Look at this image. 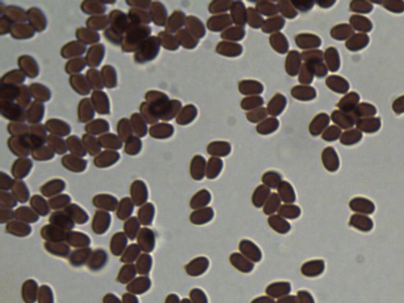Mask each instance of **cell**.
<instances>
[{
  "label": "cell",
  "mask_w": 404,
  "mask_h": 303,
  "mask_svg": "<svg viewBox=\"0 0 404 303\" xmlns=\"http://www.w3.org/2000/svg\"><path fill=\"white\" fill-rule=\"evenodd\" d=\"M212 201V195L208 189H201L192 197L189 206L192 210H197L208 207Z\"/></svg>",
  "instance_id": "7c38bea8"
},
{
  "label": "cell",
  "mask_w": 404,
  "mask_h": 303,
  "mask_svg": "<svg viewBox=\"0 0 404 303\" xmlns=\"http://www.w3.org/2000/svg\"><path fill=\"white\" fill-rule=\"evenodd\" d=\"M181 303H193L189 299H184L182 300Z\"/></svg>",
  "instance_id": "db71d44e"
},
{
  "label": "cell",
  "mask_w": 404,
  "mask_h": 303,
  "mask_svg": "<svg viewBox=\"0 0 404 303\" xmlns=\"http://www.w3.org/2000/svg\"><path fill=\"white\" fill-rule=\"evenodd\" d=\"M41 236L51 242H60L66 239V233L56 226L47 225L42 228Z\"/></svg>",
  "instance_id": "4fadbf2b"
},
{
  "label": "cell",
  "mask_w": 404,
  "mask_h": 303,
  "mask_svg": "<svg viewBox=\"0 0 404 303\" xmlns=\"http://www.w3.org/2000/svg\"><path fill=\"white\" fill-rule=\"evenodd\" d=\"M23 299L27 303H33L36 301L37 293V285L34 280H28L23 285Z\"/></svg>",
  "instance_id": "4dcf8cb0"
},
{
  "label": "cell",
  "mask_w": 404,
  "mask_h": 303,
  "mask_svg": "<svg viewBox=\"0 0 404 303\" xmlns=\"http://www.w3.org/2000/svg\"><path fill=\"white\" fill-rule=\"evenodd\" d=\"M151 287V280L149 277H139L134 279L127 287L130 292L142 294L146 292Z\"/></svg>",
  "instance_id": "4316f807"
},
{
  "label": "cell",
  "mask_w": 404,
  "mask_h": 303,
  "mask_svg": "<svg viewBox=\"0 0 404 303\" xmlns=\"http://www.w3.org/2000/svg\"><path fill=\"white\" fill-rule=\"evenodd\" d=\"M152 265H153V258L148 253L142 254L137 261V265H136L137 271L138 273L142 274V275H147L150 273Z\"/></svg>",
  "instance_id": "1f68e13d"
},
{
  "label": "cell",
  "mask_w": 404,
  "mask_h": 303,
  "mask_svg": "<svg viewBox=\"0 0 404 303\" xmlns=\"http://www.w3.org/2000/svg\"><path fill=\"white\" fill-rule=\"evenodd\" d=\"M111 223V215L108 212L97 211L94 215L93 221V230L98 235L105 233L109 228Z\"/></svg>",
  "instance_id": "9c48e42d"
},
{
  "label": "cell",
  "mask_w": 404,
  "mask_h": 303,
  "mask_svg": "<svg viewBox=\"0 0 404 303\" xmlns=\"http://www.w3.org/2000/svg\"><path fill=\"white\" fill-rule=\"evenodd\" d=\"M125 236H127L130 240H134L136 236L139 233L140 223L136 217H132L125 222L124 224Z\"/></svg>",
  "instance_id": "f35d334b"
},
{
  "label": "cell",
  "mask_w": 404,
  "mask_h": 303,
  "mask_svg": "<svg viewBox=\"0 0 404 303\" xmlns=\"http://www.w3.org/2000/svg\"><path fill=\"white\" fill-rule=\"evenodd\" d=\"M325 270V263L323 260H311L302 265L301 273L306 277L315 278L321 275Z\"/></svg>",
  "instance_id": "3957f363"
},
{
  "label": "cell",
  "mask_w": 404,
  "mask_h": 303,
  "mask_svg": "<svg viewBox=\"0 0 404 303\" xmlns=\"http://www.w3.org/2000/svg\"><path fill=\"white\" fill-rule=\"evenodd\" d=\"M45 248L52 254L61 257H66L70 251V248L67 245L60 242H46Z\"/></svg>",
  "instance_id": "d6a6232c"
},
{
  "label": "cell",
  "mask_w": 404,
  "mask_h": 303,
  "mask_svg": "<svg viewBox=\"0 0 404 303\" xmlns=\"http://www.w3.org/2000/svg\"><path fill=\"white\" fill-rule=\"evenodd\" d=\"M126 245H127V239L124 233L119 232L112 237V242H111V250L114 255H121Z\"/></svg>",
  "instance_id": "cb8c5ba5"
},
{
  "label": "cell",
  "mask_w": 404,
  "mask_h": 303,
  "mask_svg": "<svg viewBox=\"0 0 404 303\" xmlns=\"http://www.w3.org/2000/svg\"><path fill=\"white\" fill-rule=\"evenodd\" d=\"M108 255L103 249H97L96 252H94L92 257L88 262V267H90V270H100L104 267L107 262Z\"/></svg>",
  "instance_id": "44dd1931"
},
{
  "label": "cell",
  "mask_w": 404,
  "mask_h": 303,
  "mask_svg": "<svg viewBox=\"0 0 404 303\" xmlns=\"http://www.w3.org/2000/svg\"><path fill=\"white\" fill-rule=\"evenodd\" d=\"M281 203H282V201H281L278 194L277 193H272L266 203L265 204V206L262 208L264 213L265 215H269V216L274 215L276 212H279L280 209L282 206Z\"/></svg>",
  "instance_id": "603a6c76"
},
{
  "label": "cell",
  "mask_w": 404,
  "mask_h": 303,
  "mask_svg": "<svg viewBox=\"0 0 404 303\" xmlns=\"http://www.w3.org/2000/svg\"><path fill=\"white\" fill-rule=\"evenodd\" d=\"M323 164L329 172H336L339 168L338 156L333 149H327L322 156Z\"/></svg>",
  "instance_id": "7402d4cb"
},
{
  "label": "cell",
  "mask_w": 404,
  "mask_h": 303,
  "mask_svg": "<svg viewBox=\"0 0 404 303\" xmlns=\"http://www.w3.org/2000/svg\"><path fill=\"white\" fill-rule=\"evenodd\" d=\"M70 202V197L66 195V194H63V195L57 196L56 198L50 200L49 201V206L52 210H60V209L65 207Z\"/></svg>",
  "instance_id": "7bdbcfd3"
},
{
  "label": "cell",
  "mask_w": 404,
  "mask_h": 303,
  "mask_svg": "<svg viewBox=\"0 0 404 303\" xmlns=\"http://www.w3.org/2000/svg\"><path fill=\"white\" fill-rule=\"evenodd\" d=\"M299 303H315L314 299L309 291L302 290L297 293Z\"/></svg>",
  "instance_id": "f6af8a7d"
},
{
  "label": "cell",
  "mask_w": 404,
  "mask_h": 303,
  "mask_svg": "<svg viewBox=\"0 0 404 303\" xmlns=\"http://www.w3.org/2000/svg\"><path fill=\"white\" fill-rule=\"evenodd\" d=\"M7 232L17 236H27L31 232V227L22 222L14 221L7 225Z\"/></svg>",
  "instance_id": "f546056e"
},
{
  "label": "cell",
  "mask_w": 404,
  "mask_h": 303,
  "mask_svg": "<svg viewBox=\"0 0 404 303\" xmlns=\"http://www.w3.org/2000/svg\"><path fill=\"white\" fill-rule=\"evenodd\" d=\"M65 212L73 219V221L79 223V224L86 223L88 219H89L86 212L84 211L82 208L79 207L77 205H71V206H67Z\"/></svg>",
  "instance_id": "d4e9b609"
},
{
  "label": "cell",
  "mask_w": 404,
  "mask_h": 303,
  "mask_svg": "<svg viewBox=\"0 0 404 303\" xmlns=\"http://www.w3.org/2000/svg\"><path fill=\"white\" fill-rule=\"evenodd\" d=\"M291 291V284L289 282H275L269 284L265 289V293L269 297L274 299H279L290 295Z\"/></svg>",
  "instance_id": "5b68a950"
},
{
  "label": "cell",
  "mask_w": 404,
  "mask_h": 303,
  "mask_svg": "<svg viewBox=\"0 0 404 303\" xmlns=\"http://www.w3.org/2000/svg\"><path fill=\"white\" fill-rule=\"evenodd\" d=\"M15 216L23 222L35 223L39 216L28 207H21L15 212Z\"/></svg>",
  "instance_id": "e575fe53"
},
{
  "label": "cell",
  "mask_w": 404,
  "mask_h": 303,
  "mask_svg": "<svg viewBox=\"0 0 404 303\" xmlns=\"http://www.w3.org/2000/svg\"><path fill=\"white\" fill-rule=\"evenodd\" d=\"M66 240L68 243L74 247H86L91 242L90 238L80 232H68Z\"/></svg>",
  "instance_id": "ffe728a7"
},
{
  "label": "cell",
  "mask_w": 404,
  "mask_h": 303,
  "mask_svg": "<svg viewBox=\"0 0 404 303\" xmlns=\"http://www.w3.org/2000/svg\"><path fill=\"white\" fill-rule=\"evenodd\" d=\"M206 162L205 159L201 156H196L193 158L190 166V174L192 178L196 181L203 180L206 175Z\"/></svg>",
  "instance_id": "ac0fdd59"
},
{
  "label": "cell",
  "mask_w": 404,
  "mask_h": 303,
  "mask_svg": "<svg viewBox=\"0 0 404 303\" xmlns=\"http://www.w3.org/2000/svg\"><path fill=\"white\" fill-rule=\"evenodd\" d=\"M231 149L228 145H223V144H219V145H213V146H209V152L213 156H227L230 153Z\"/></svg>",
  "instance_id": "b9f144b4"
},
{
  "label": "cell",
  "mask_w": 404,
  "mask_h": 303,
  "mask_svg": "<svg viewBox=\"0 0 404 303\" xmlns=\"http://www.w3.org/2000/svg\"><path fill=\"white\" fill-rule=\"evenodd\" d=\"M271 194L270 188L268 187L264 184L259 185L255 189L253 195H252V198H251L253 206L257 208V209L264 207L265 204L266 203Z\"/></svg>",
  "instance_id": "5bb4252c"
},
{
  "label": "cell",
  "mask_w": 404,
  "mask_h": 303,
  "mask_svg": "<svg viewBox=\"0 0 404 303\" xmlns=\"http://www.w3.org/2000/svg\"><path fill=\"white\" fill-rule=\"evenodd\" d=\"M50 223L52 225L59 227L62 230H71L74 228V223L73 219L67 213L63 212H56L51 215Z\"/></svg>",
  "instance_id": "9a60e30c"
},
{
  "label": "cell",
  "mask_w": 404,
  "mask_h": 303,
  "mask_svg": "<svg viewBox=\"0 0 404 303\" xmlns=\"http://www.w3.org/2000/svg\"><path fill=\"white\" fill-rule=\"evenodd\" d=\"M223 168V161L218 158H211L206 167V177L209 180H214L218 177Z\"/></svg>",
  "instance_id": "f1b7e54d"
},
{
  "label": "cell",
  "mask_w": 404,
  "mask_h": 303,
  "mask_svg": "<svg viewBox=\"0 0 404 303\" xmlns=\"http://www.w3.org/2000/svg\"><path fill=\"white\" fill-rule=\"evenodd\" d=\"M155 215V207L151 203L146 204V206L138 211V218L140 222L143 225H151Z\"/></svg>",
  "instance_id": "83f0119b"
},
{
  "label": "cell",
  "mask_w": 404,
  "mask_h": 303,
  "mask_svg": "<svg viewBox=\"0 0 404 303\" xmlns=\"http://www.w3.org/2000/svg\"><path fill=\"white\" fill-rule=\"evenodd\" d=\"M124 303H138V299L133 296V295H129V294H125L124 295Z\"/></svg>",
  "instance_id": "f5cc1de1"
},
{
  "label": "cell",
  "mask_w": 404,
  "mask_h": 303,
  "mask_svg": "<svg viewBox=\"0 0 404 303\" xmlns=\"http://www.w3.org/2000/svg\"><path fill=\"white\" fill-rule=\"evenodd\" d=\"M117 216L121 219L129 217L133 212V205L131 200L128 198H124L118 208Z\"/></svg>",
  "instance_id": "d590c367"
},
{
  "label": "cell",
  "mask_w": 404,
  "mask_h": 303,
  "mask_svg": "<svg viewBox=\"0 0 404 303\" xmlns=\"http://www.w3.org/2000/svg\"><path fill=\"white\" fill-rule=\"evenodd\" d=\"M277 194L284 204H294L296 201L295 189L288 182L282 181L277 188Z\"/></svg>",
  "instance_id": "e0dca14e"
},
{
  "label": "cell",
  "mask_w": 404,
  "mask_h": 303,
  "mask_svg": "<svg viewBox=\"0 0 404 303\" xmlns=\"http://www.w3.org/2000/svg\"><path fill=\"white\" fill-rule=\"evenodd\" d=\"M209 265L210 262L207 257H197L186 265L185 270L189 276L198 277L207 272Z\"/></svg>",
  "instance_id": "7a4b0ae2"
},
{
  "label": "cell",
  "mask_w": 404,
  "mask_h": 303,
  "mask_svg": "<svg viewBox=\"0 0 404 303\" xmlns=\"http://www.w3.org/2000/svg\"><path fill=\"white\" fill-rule=\"evenodd\" d=\"M94 206L108 211H115L118 206V201L115 197L107 194L97 195L93 198Z\"/></svg>",
  "instance_id": "d6986e66"
},
{
  "label": "cell",
  "mask_w": 404,
  "mask_h": 303,
  "mask_svg": "<svg viewBox=\"0 0 404 303\" xmlns=\"http://www.w3.org/2000/svg\"><path fill=\"white\" fill-rule=\"evenodd\" d=\"M302 210L295 204H284L281 206L278 214L286 219H296L300 217Z\"/></svg>",
  "instance_id": "484cf974"
},
{
  "label": "cell",
  "mask_w": 404,
  "mask_h": 303,
  "mask_svg": "<svg viewBox=\"0 0 404 303\" xmlns=\"http://www.w3.org/2000/svg\"><path fill=\"white\" fill-rule=\"evenodd\" d=\"M5 201L6 202L4 205L6 207L13 208L17 206L16 200H15V198H14L13 196H11V194H8V193L5 194V196L2 194L1 202H5Z\"/></svg>",
  "instance_id": "7dc6e473"
},
{
  "label": "cell",
  "mask_w": 404,
  "mask_h": 303,
  "mask_svg": "<svg viewBox=\"0 0 404 303\" xmlns=\"http://www.w3.org/2000/svg\"><path fill=\"white\" fill-rule=\"evenodd\" d=\"M189 299L193 303H209L207 295L200 288H193L190 291Z\"/></svg>",
  "instance_id": "ee69618b"
},
{
  "label": "cell",
  "mask_w": 404,
  "mask_h": 303,
  "mask_svg": "<svg viewBox=\"0 0 404 303\" xmlns=\"http://www.w3.org/2000/svg\"><path fill=\"white\" fill-rule=\"evenodd\" d=\"M281 182H282V177L278 172H266L262 177L263 183L270 189L278 188Z\"/></svg>",
  "instance_id": "8d00e7d4"
},
{
  "label": "cell",
  "mask_w": 404,
  "mask_h": 303,
  "mask_svg": "<svg viewBox=\"0 0 404 303\" xmlns=\"http://www.w3.org/2000/svg\"><path fill=\"white\" fill-rule=\"evenodd\" d=\"M239 251L253 263H258L262 259V252L257 244L249 240H243L239 242Z\"/></svg>",
  "instance_id": "6da1fadb"
},
{
  "label": "cell",
  "mask_w": 404,
  "mask_h": 303,
  "mask_svg": "<svg viewBox=\"0 0 404 303\" xmlns=\"http://www.w3.org/2000/svg\"><path fill=\"white\" fill-rule=\"evenodd\" d=\"M215 212L213 208L206 207L194 210L189 215V220L194 225H205L213 220Z\"/></svg>",
  "instance_id": "52a82bcc"
},
{
  "label": "cell",
  "mask_w": 404,
  "mask_h": 303,
  "mask_svg": "<svg viewBox=\"0 0 404 303\" xmlns=\"http://www.w3.org/2000/svg\"><path fill=\"white\" fill-rule=\"evenodd\" d=\"M31 206H32L34 210L41 215H47L49 212V207L48 203L44 198L39 195H34L33 198L31 199Z\"/></svg>",
  "instance_id": "74e56055"
},
{
  "label": "cell",
  "mask_w": 404,
  "mask_h": 303,
  "mask_svg": "<svg viewBox=\"0 0 404 303\" xmlns=\"http://www.w3.org/2000/svg\"><path fill=\"white\" fill-rule=\"evenodd\" d=\"M141 253V248L136 244H132L127 249H125L124 256L122 257L121 261L124 263H131L137 259Z\"/></svg>",
  "instance_id": "60d3db41"
},
{
  "label": "cell",
  "mask_w": 404,
  "mask_h": 303,
  "mask_svg": "<svg viewBox=\"0 0 404 303\" xmlns=\"http://www.w3.org/2000/svg\"><path fill=\"white\" fill-rule=\"evenodd\" d=\"M277 303H299V302H298L297 295L295 296V295H289L278 299Z\"/></svg>",
  "instance_id": "681fc988"
},
{
  "label": "cell",
  "mask_w": 404,
  "mask_h": 303,
  "mask_svg": "<svg viewBox=\"0 0 404 303\" xmlns=\"http://www.w3.org/2000/svg\"><path fill=\"white\" fill-rule=\"evenodd\" d=\"M137 273V270L133 265H125L122 268L120 271V274L118 276V280L121 283H127L129 280L133 279Z\"/></svg>",
  "instance_id": "ab89813d"
},
{
  "label": "cell",
  "mask_w": 404,
  "mask_h": 303,
  "mask_svg": "<svg viewBox=\"0 0 404 303\" xmlns=\"http://www.w3.org/2000/svg\"><path fill=\"white\" fill-rule=\"evenodd\" d=\"M131 197L135 206H140L148 200V190L143 182L136 181L131 186Z\"/></svg>",
  "instance_id": "8fae6325"
},
{
  "label": "cell",
  "mask_w": 404,
  "mask_h": 303,
  "mask_svg": "<svg viewBox=\"0 0 404 303\" xmlns=\"http://www.w3.org/2000/svg\"><path fill=\"white\" fill-rule=\"evenodd\" d=\"M230 263L235 270L243 273H249L254 270V263L241 253H233L230 256Z\"/></svg>",
  "instance_id": "8992f818"
},
{
  "label": "cell",
  "mask_w": 404,
  "mask_h": 303,
  "mask_svg": "<svg viewBox=\"0 0 404 303\" xmlns=\"http://www.w3.org/2000/svg\"><path fill=\"white\" fill-rule=\"evenodd\" d=\"M40 295H44L45 298H40V303H53L52 290L47 286H42L40 288Z\"/></svg>",
  "instance_id": "bcb514c9"
},
{
  "label": "cell",
  "mask_w": 404,
  "mask_h": 303,
  "mask_svg": "<svg viewBox=\"0 0 404 303\" xmlns=\"http://www.w3.org/2000/svg\"><path fill=\"white\" fill-rule=\"evenodd\" d=\"M91 254H92V250L88 248L74 251L70 256V263L74 266H81L87 261L88 258H90Z\"/></svg>",
  "instance_id": "836d02e7"
},
{
  "label": "cell",
  "mask_w": 404,
  "mask_h": 303,
  "mask_svg": "<svg viewBox=\"0 0 404 303\" xmlns=\"http://www.w3.org/2000/svg\"><path fill=\"white\" fill-rule=\"evenodd\" d=\"M268 223L274 232L280 235L287 234L291 230V223L279 214L270 215L268 219Z\"/></svg>",
  "instance_id": "30bf717a"
},
{
  "label": "cell",
  "mask_w": 404,
  "mask_h": 303,
  "mask_svg": "<svg viewBox=\"0 0 404 303\" xmlns=\"http://www.w3.org/2000/svg\"><path fill=\"white\" fill-rule=\"evenodd\" d=\"M250 303H277V302H275V299L273 298L265 295V296H259L256 298Z\"/></svg>",
  "instance_id": "c3c4849f"
},
{
  "label": "cell",
  "mask_w": 404,
  "mask_h": 303,
  "mask_svg": "<svg viewBox=\"0 0 404 303\" xmlns=\"http://www.w3.org/2000/svg\"><path fill=\"white\" fill-rule=\"evenodd\" d=\"M179 296L175 294H171L166 299L165 303H181Z\"/></svg>",
  "instance_id": "f907efd6"
},
{
  "label": "cell",
  "mask_w": 404,
  "mask_h": 303,
  "mask_svg": "<svg viewBox=\"0 0 404 303\" xmlns=\"http://www.w3.org/2000/svg\"><path fill=\"white\" fill-rule=\"evenodd\" d=\"M104 303H121V302L116 297V295L109 294V295H106L104 298Z\"/></svg>",
  "instance_id": "816d5d0a"
},
{
  "label": "cell",
  "mask_w": 404,
  "mask_h": 303,
  "mask_svg": "<svg viewBox=\"0 0 404 303\" xmlns=\"http://www.w3.org/2000/svg\"><path fill=\"white\" fill-rule=\"evenodd\" d=\"M349 206L352 211L363 215H370L375 211L374 204L364 198H354L350 201Z\"/></svg>",
  "instance_id": "ba28073f"
},
{
  "label": "cell",
  "mask_w": 404,
  "mask_h": 303,
  "mask_svg": "<svg viewBox=\"0 0 404 303\" xmlns=\"http://www.w3.org/2000/svg\"><path fill=\"white\" fill-rule=\"evenodd\" d=\"M350 225L363 232H371L373 227L372 219L363 214H354L350 219Z\"/></svg>",
  "instance_id": "2e32d148"
},
{
  "label": "cell",
  "mask_w": 404,
  "mask_h": 303,
  "mask_svg": "<svg viewBox=\"0 0 404 303\" xmlns=\"http://www.w3.org/2000/svg\"><path fill=\"white\" fill-rule=\"evenodd\" d=\"M138 243L142 250L146 253H150L155 248V234L150 228L144 227L140 230L139 233H138Z\"/></svg>",
  "instance_id": "277c9868"
}]
</instances>
